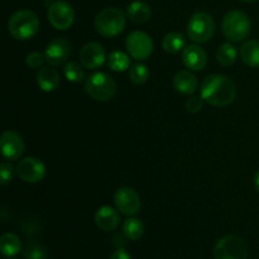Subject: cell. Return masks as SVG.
I'll return each instance as SVG.
<instances>
[{"label": "cell", "mask_w": 259, "mask_h": 259, "mask_svg": "<svg viewBox=\"0 0 259 259\" xmlns=\"http://www.w3.org/2000/svg\"><path fill=\"white\" fill-rule=\"evenodd\" d=\"M123 233L129 240H138L144 234V225L137 218H129L123 223Z\"/></svg>", "instance_id": "cell-24"}, {"label": "cell", "mask_w": 259, "mask_h": 259, "mask_svg": "<svg viewBox=\"0 0 259 259\" xmlns=\"http://www.w3.org/2000/svg\"><path fill=\"white\" fill-rule=\"evenodd\" d=\"M8 30L15 39L28 40L39 30V19L32 10H18L10 15L8 20Z\"/></svg>", "instance_id": "cell-2"}, {"label": "cell", "mask_w": 259, "mask_h": 259, "mask_svg": "<svg viewBox=\"0 0 259 259\" xmlns=\"http://www.w3.org/2000/svg\"><path fill=\"white\" fill-rule=\"evenodd\" d=\"M47 17L51 25L57 30H67L75 22L73 8L63 0H58L50 5Z\"/></svg>", "instance_id": "cell-9"}, {"label": "cell", "mask_w": 259, "mask_h": 259, "mask_svg": "<svg viewBox=\"0 0 259 259\" xmlns=\"http://www.w3.org/2000/svg\"><path fill=\"white\" fill-rule=\"evenodd\" d=\"M20 248H22V243H20L19 237L14 233H5L0 238V250L5 257H14L20 252Z\"/></svg>", "instance_id": "cell-21"}, {"label": "cell", "mask_w": 259, "mask_h": 259, "mask_svg": "<svg viewBox=\"0 0 259 259\" xmlns=\"http://www.w3.org/2000/svg\"><path fill=\"white\" fill-rule=\"evenodd\" d=\"M85 91L96 101H109L115 96L118 83L106 72H95L85 81Z\"/></svg>", "instance_id": "cell-5"}, {"label": "cell", "mask_w": 259, "mask_h": 259, "mask_svg": "<svg viewBox=\"0 0 259 259\" xmlns=\"http://www.w3.org/2000/svg\"><path fill=\"white\" fill-rule=\"evenodd\" d=\"M46 61L45 55L39 52H32L25 57V65L29 68H39Z\"/></svg>", "instance_id": "cell-31"}, {"label": "cell", "mask_w": 259, "mask_h": 259, "mask_svg": "<svg viewBox=\"0 0 259 259\" xmlns=\"http://www.w3.org/2000/svg\"><path fill=\"white\" fill-rule=\"evenodd\" d=\"M63 75L67 78V81L73 83H80L85 78V72H83L82 65L77 62H67L63 67Z\"/></svg>", "instance_id": "cell-26"}, {"label": "cell", "mask_w": 259, "mask_h": 259, "mask_svg": "<svg viewBox=\"0 0 259 259\" xmlns=\"http://www.w3.org/2000/svg\"><path fill=\"white\" fill-rule=\"evenodd\" d=\"M200 94L207 104L217 108H223L230 105L235 100L237 86L227 76L212 73L204 78Z\"/></svg>", "instance_id": "cell-1"}, {"label": "cell", "mask_w": 259, "mask_h": 259, "mask_svg": "<svg viewBox=\"0 0 259 259\" xmlns=\"http://www.w3.org/2000/svg\"><path fill=\"white\" fill-rule=\"evenodd\" d=\"M185 46V37L180 32H169L162 39V48L169 55L181 52Z\"/></svg>", "instance_id": "cell-22"}, {"label": "cell", "mask_w": 259, "mask_h": 259, "mask_svg": "<svg viewBox=\"0 0 259 259\" xmlns=\"http://www.w3.org/2000/svg\"><path fill=\"white\" fill-rule=\"evenodd\" d=\"M61 83L60 73L52 66H43L37 73V85L45 93H52L57 90Z\"/></svg>", "instance_id": "cell-17"}, {"label": "cell", "mask_w": 259, "mask_h": 259, "mask_svg": "<svg viewBox=\"0 0 259 259\" xmlns=\"http://www.w3.org/2000/svg\"><path fill=\"white\" fill-rule=\"evenodd\" d=\"M2 154L9 161H17L24 152V141L23 137L15 131H5L0 138Z\"/></svg>", "instance_id": "cell-13"}, {"label": "cell", "mask_w": 259, "mask_h": 259, "mask_svg": "<svg viewBox=\"0 0 259 259\" xmlns=\"http://www.w3.org/2000/svg\"><path fill=\"white\" fill-rule=\"evenodd\" d=\"M237 57L238 52L232 43H224L217 51L218 62L222 66H225V67H229V66L234 65L235 61H237Z\"/></svg>", "instance_id": "cell-25"}, {"label": "cell", "mask_w": 259, "mask_h": 259, "mask_svg": "<svg viewBox=\"0 0 259 259\" xmlns=\"http://www.w3.org/2000/svg\"><path fill=\"white\" fill-rule=\"evenodd\" d=\"M222 30L224 37L230 42H242L250 34L252 22L245 13L240 10H232L223 18Z\"/></svg>", "instance_id": "cell-4"}, {"label": "cell", "mask_w": 259, "mask_h": 259, "mask_svg": "<svg viewBox=\"0 0 259 259\" xmlns=\"http://www.w3.org/2000/svg\"><path fill=\"white\" fill-rule=\"evenodd\" d=\"M23 257L24 259H47V250L39 243L29 242L23 249Z\"/></svg>", "instance_id": "cell-28"}, {"label": "cell", "mask_w": 259, "mask_h": 259, "mask_svg": "<svg viewBox=\"0 0 259 259\" xmlns=\"http://www.w3.org/2000/svg\"><path fill=\"white\" fill-rule=\"evenodd\" d=\"M45 58L51 66H61L71 55V45L65 38H53L45 48Z\"/></svg>", "instance_id": "cell-12"}, {"label": "cell", "mask_w": 259, "mask_h": 259, "mask_svg": "<svg viewBox=\"0 0 259 259\" xmlns=\"http://www.w3.org/2000/svg\"><path fill=\"white\" fill-rule=\"evenodd\" d=\"M254 186H255V190H257V192L259 194V169L254 176Z\"/></svg>", "instance_id": "cell-33"}, {"label": "cell", "mask_w": 259, "mask_h": 259, "mask_svg": "<svg viewBox=\"0 0 259 259\" xmlns=\"http://www.w3.org/2000/svg\"><path fill=\"white\" fill-rule=\"evenodd\" d=\"M126 24L124 12L118 8H106L98 13L94 20L96 32L106 38H113L120 34Z\"/></svg>", "instance_id": "cell-3"}, {"label": "cell", "mask_w": 259, "mask_h": 259, "mask_svg": "<svg viewBox=\"0 0 259 259\" xmlns=\"http://www.w3.org/2000/svg\"><path fill=\"white\" fill-rule=\"evenodd\" d=\"M149 77V70L144 63L137 62L131 66L129 68V80L134 83V85H142V83L147 82Z\"/></svg>", "instance_id": "cell-27"}, {"label": "cell", "mask_w": 259, "mask_h": 259, "mask_svg": "<svg viewBox=\"0 0 259 259\" xmlns=\"http://www.w3.org/2000/svg\"><path fill=\"white\" fill-rule=\"evenodd\" d=\"M182 62L192 71H201L207 63V55L199 45H190L182 51Z\"/></svg>", "instance_id": "cell-15"}, {"label": "cell", "mask_w": 259, "mask_h": 259, "mask_svg": "<svg viewBox=\"0 0 259 259\" xmlns=\"http://www.w3.org/2000/svg\"><path fill=\"white\" fill-rule=\"evenodd\" d=\"M202 108H204V99L199 98V96H190L186 103H185V109L190 114L200 113Z\"/></svg>", "instance_id": "cell-29"}, {"label": "cell", "mask_w": 259, "mask_h": 259, "mask_svg": "<svg viewBox=\"0 0 259 259\" xmlns=\"http://www.w3.org/2000/svg\"><path fill=\"white\" fill-rule=\"evenodd\" d=\"M114 204L119 212L126 217H133L141 210V197L132 187H120L114 195Z\"/></svg>", "instance_id": "cell-10"}, {"label": "cell", "mask_w": 259, "mask_h": 259, "mask_svg": "<svg viewBox=\"0 0 259 259\" xmlns=\"http://www.w3.org/2000/svg\"><path fill=\"white\" fill-rule=\"evenodd\" d=\"M95 224L104 232H113L119 225V212L109 205L99 207L95 212Z\"/></svg>", "instance_id": "cell-16"}, {"label": "cell", "mask_w": 259, "mask_h": 259, "mask_svg": "<svg viewBox=\"0 0 259 259\" xmlns=\"http://www.w3.org/2000/svg\"><path fill=\"white\" fill-rule=\"evenodd\" d=\"M172 83H174V88L184 95H191L199 88V81H197L196 76L190 71L185 70L179 71L175 75Z\"/></svg>", "instance_id": "cell-18"}, {"label": "cell", "mask_w": 259, "mask_h": 259, "mask_svg": "<svg viewBox=\"0 0 259 259\" xmlns=\"http://www.w3.org/2000/svg\"><path fill=\"white\" fill-rule=\"evenodd\" d=\"M126 14L128 18L136 24H143L147 23L152 17V9L146 2L142 0H136V2L131 3L126 9Z\"/></svg>", "instance_id": "cell-19"}, {"label": "cell", "mask_w": 259, "mask_h": 259, "mask_svg": "<svg viewBox=\"0 0 259 259\" xmlns=\"http://www.w3.org/2000/svg\"><path fill=\"white\" fill-rule=\"evenodd\" d=\"M108 66L115 72H123L131 68V58L123 51H113L106 57Z\"/></svg>", "instance_id": "cell-23"}, {"label": "cell", "mask_w": 259, "mask_h": 259, "mask_svg": "<svg viewBox=\"0 0 259 259\" xmlns=\"http://www.w3.org/2000/svg\"><path fill=\"white\" fill-rule=\"evenodd\" d=\"M243 2H247V3H254V2H258V0H243Z\"/></svg>", "instance_id": "cell-34"}, {"label": "cell", "mask_w": 259, "mask_h": 259, "mask_svg": "<svg viewBox=\"0 0 259 259\" xmlns=\"http://www.w3.org/2000/svg\"><path fill=\"white\" fill-rule=\"evenodd\" d=\"M125 47L132 58L144 61L153 52V40L146 32L134 30L126 37Z\"/></svg>", "instance_id": "cell-8"}, {"label": "cell", "mask_w": 259, "mask_h": 259, "mask_svg": "<svg viewBox=\"0 0 259 259\" xmlns=\"http://www.w3.org/2000/svg\"><path fill=\"white\" fill-rule=\"evenodd\" d=\"M240 60L249 67H259V40L249 39L239 50Z\"/></svg>", "instance_id": "cell-20"}, {"label": "cell", "mask_w": 259, "mask_h": 259, "mask_svg": "<svg viewBox=\"0 0 259 259\" xmlns=\"http://www.w3.org/2000/svg\"><path fill=\"white\" fill-rule=\"evenodd\" d=\"M215 23L211 15L206 12H196L187 23V35L195 43H206L212 38Z\"/></svg>", "instance_id": "cell-6"}, {"label": "cell", "mask_w": 259, "mask_h": 259, "mask_svg": "<svg viewBox=\"0 0 259 259\" xmlns=\"http://www.w3.org/2000/svg\"><path fill=\"white\" fill-rule=\"evenodd\" d=\"M0 179H2L0 180L2 185H4V186L10 184L14 179V168L8 162H2V164H0Z\"/></svg>", "instance_id": "cell-30"}, {"label": "cell", "mask_w": 259, "mask_h": 259, "mask_svg": "<svg viewBox=\"0 0 259 259\" xmlns=\"http://www.w3.org/2000/svg\"><path fill=\"white\" fill-rule=\"evenodd\" d=\"M15 171L19 179L27 184H37L46 176L45 163L35 157H25L20 159Z\"/></svg>", "instance_id": "cell-11"}, {"label": "cell", "mask_w": 259, "mask_h": 259, "mask_svg": "<svg viewBox=\"0 0 259 259\" xmlns=\"http://www.w3.org/2000/svg\"><path fill=\"white\" fill-rule=\"evenodd\" d=\"M105 48L98 42L86 43L80 51L81 65L89 70H96L106 61Z\"/></svg>", "instance_id": "cell-14"}, {"label": "cell", "mask_w": 259, "mask_h": 259, "mask_svg": "<svg viewBox=\"0 0 259 259\" xmlns=\"http://www.w3.org/2000/svg\"><path fill=\"white\" fill-rule=\"evenodd\" d=\"M109 259H133V257H132V255L129 254L126 250L118 249L110 255V258H109Z\"/></svg>", "instance_id": "cell-32"}, {"label": "cell", "mask_w": 259, "mask_h": 259, "mask_svg": "<svg viewBox=\"0 0 259 259\" xmlns=\"http://www.w3.org/2000/svg\"><path fill=\"white\" fill-rule=\"evenodd\" d=\"M214 257L215 259H247V244L237 235H225L215 244Z\"/></svg>", "instance_id": "cell-7"}]
</instances>
